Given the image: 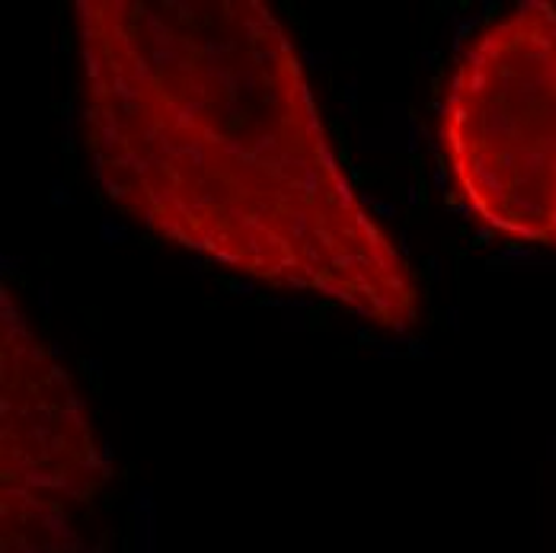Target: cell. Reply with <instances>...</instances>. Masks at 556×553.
<instances>
[{
  "label": "cell",
  "instance_id": "1",
  "mask_svg": "<svg viewBox=\"0 0 556 553\" xmlns=\"http://www.w3.org/2000/svg\"><path fill=\"white\" fill-rule=\"evenodd\" d=\"M84 138L112 205L179 250L406 332L419 285L336 161L260 0H77Z\"/></svg>",
  "mask_w": 556,
  "mask_h": 553
},
{
  "label": "cell",
  "instance_id": "2",
  "mask_svg": "<svg viewBox=\"0 0 556 553\" xmlns=\"http://www.w3.org/2000/svg\"><path fill=\"white\" fill-rule=\"evenodd\" d=\"M439 138L454 189L480 222L556 247V3H518L464 49Z\"/></svg>",
  "mask_w": 556,
  "mask_h": 553
},
{
  "label": "cell",
  "instance_id": "3",
  "mask_svg": "<svg viewBox=\"0 0 556 553\" xmlns=\"http://www.w3.org/2000/svg\"><path fill=\"white\" fill-rule=\"evenodd\" d=\"M110 464L58 352L0 285V548L90 553Z\"/></svg>",
  "mask_w": 556,
  "mask_h": 553
}]
</instances>
